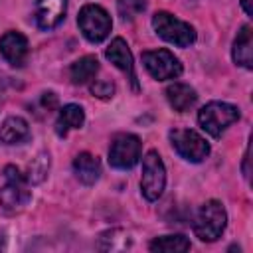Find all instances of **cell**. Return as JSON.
Segmentation results:
<instances>
[{
  "instance_id": "obj_21",
  "label": "cell",
  "mask_w": 253,
  "mask_h": 253,
  "mask_svg": "<svg viewBox=\"0 0 253 253\" xmlns=\"http://www.w3.org/2000/svg\"><path fill=\"white\" fill-rule=\"evenodd\" d=\"M146 0H117V10L123 20H134L140 12H144Z\"/></svg>"
},
{
  "instance_id": "obj_6",
  "label": "cell",
  "mask_w": 253,
  "mask_h": 253,
  "mask_svg": "<svg viewBox=\"0 0 253 253\" xmlns=\"http://www.w3.org/2000/svg\"><path fill=\"white\" fill-rule=\"evenodd\" d=\"M172 148L188 162H202L210 156V142L192 128H172L170 130Z\"/></svg>"
},
{
  "instance_id": "obj_5",
  "label": "cell",
  "mask_w": 253,
  "mask_h": 253,
  "mask_svg": "<svg viewBox=\"0 0 253 253\" xmlns=\"http://www.w3.org/2000/svg\"><path fill=\"white\" fill-rule=\"evenodd\" d=\"M166 186V168L156 150H148L142 158V178L140 192L148 202H156Z\"/></svg>"
},
{
  "instance_id": "obj_20",
  "label": "cell",
  "mask_w": 253,
  "mask_h": 253,
  "mask_svg": "<svg viewBox=\"0 0 253 253\" xmlns=\"http://www.w3.org/2000/svg\"><path fill=\"white\" fill-rule=\"evenodd\" d=\"M47 168H49V156H47L45 152H42L40 156H36V158L32 160L26 180H28V182H34V184L42 182V180H43V176L47 174Z\"/></svg>"
},
{
  "instance_id": "obj_23",
  "label": "cell",
  "mask_w": 253,
  "mask_h": 253,
  "mask_svg": "<svg viewBox=\"0 0 253 253\" xmlns=\"http://www.w3.org/2000/svg\"><path fill=\"white\" fill-rule=\"evenodd\" d=\"M241 8L245 10L247 16H253V6H251V0H241Z\"/></svg>"
},
{
  "instance_id": "obj_14",
  "label": "cell",
  "mask_w": 253,
  "mask_h": 253,
  "mask_svg": "<svg viewBox=\"0 0 253 253\" xmlns=\"http://www.w3.org/2000/svg\"><path fill=\"white\" fill-rule=\"evenodd\" d=\"M73 172H75V176H77V180L81 184L91 186L101 176V162L91 152H81L73 160Z\"/></svg>"
},
{
  "instance_id": "obj_22",
  "label": "cell",
  "mask_w": 253,
  "mask_h": 253,
  "mask_svg": "<svg viewBox=\"0 0 253 253\" xmlns=\"http://www.w3.org/2000/svg\"><path fill=\"white\" fill-rule=\"evenodd\" d=\"M91 93L99 99H111L115 95V85L111 81H95L91 85Z\"/></svg>"
},
{
  "instance_id": "obj_10",
  "label": "cell",
  "mask_w": 253,
  "mask_h": 253,
  "mask_svg": "<svg viewBox=\"0 0 253 253\" xmlns=\"http://www.w3.org/2000/svg\"><path fill=\"white\" fill-rule=\"evenodd\" d=\"M30 45L24 34L20 32H6L0 38V53L12 67H22L26 63Z\"/></svg>"
},
{
  "instance_id": "obj_4",
  "label": "cell",
  "mask_w": 253,
  "mask_h": 253,
  "mask_svg": "<svg viewBox=\"0 0 253 253\" xmlns=\"http://www.w3.org/2000/svg\"><path fill=\"white\" fill-rule=\"evenodd\" d=\"M77 24L83 38L91 43H101L111 34V28H113V20L109 12L99 4H85L79 10Z\"/></svg>"
},
{
  "instance_id": "obj_2",
  "label": "cell",
  "mask_w": 253,
  "mask_h": 253,
  "mask_svg": "<svg viewBox=\"0 0 253 253\" xmlns=\"http://www.w3.org/2000/svg\"><path fill=\"white\" fill-rule=\"evenodd\" d=\"M152 28L158 38L178 47H188L196 42V30L188 22L172 16L170 12H156L152 16Z\"/></svg>"
},
{
  "instance_id": "obj_15",
  "label": "cell",
  "mask_w": 253,
  "mask_h": 253,
  "mask_svg": "<svg viewBox=\"0 0 253 253\" xmlns=\"http://www.w3.org/2000/svg\"><path fill=\"white\" fill-rule=\"evenodd\" d=\"M166 99L174 111L184 113L196 105L198 95H196V89L190 87L188 83H172L166 87Z\"/></svg>"
},
{
  "instance_id": "obj_18",
  "label": "cell",
  "mask_w": 253,
  "mask_h": 253,
  "mask_svg": "<svg viewBox=\"0 0 253 253\" xmlns=\"http://www.w3.org/2000/svg\"><path fill=\"white\" fill-rule=\"evenodd\" d=\"M97 71H99V59L95 55H85L71 63L69 77H71V83L83 85V83H89L97 75Z\"/></svg>"
},
{
  "instance_id": "obj_24",
  "label": "cell",
  "mask_w": 253,
  "mask_h": 253,
  "mask_svg": "<svg viewBox=\"0 0 253 253\" xmlns=\"http://www.w3.org/2000/svg\"><path fill=\"white\" fill-rule=\"evenodd\" d=\"M247 164H249V146H247V150H245V160H243V174H245V178H249V170H247Z\"/></svg>"
},
{
  "instance_id": "obj_1",
  "label": "cell",
  "mask_w": 253,
  "mask_h": 253,
  "mask_svg": "<svg viewBox=\"0 0 253 253\" xmlns=\"http://www.w3.org/2000/svg\"><path fill=\"white\" fill-rule=\"evenodd\" d=\"M225 225H227V211L223 204L217 200H208L194 217V233L200 241L206 243L219 239Z\"/></svg>"
},
{
  "instance_id": "obj_13",
  "label": "cell",
  "mask_w": 253,
  "mask_h": 253,
  "mask_svg": "<svg viewBox=\"0 0 253 253\" xmlns=\"http://www.w3.org/2000/svg\"><path fill=\"white\" fill-rule=\"evenodd\" d=\"M231 57L237 65L251 69L253 67V32L251 26H241V30L237 32L235 40H233V47H231Z\"/></svg>"
},
{
  "instance_id": "obj_3",
  "label": "cell",
  "mask_w": 253,
  "mask_h": 253,
  "mask_svg": "<svg viewBox=\"0 0 253 253\" xmlns=\"http://www.w3.org/2000/svg\"><path fill=\"white\" fill-rule=\"evenodd\" d=\"M239 119V109L231 103L225 101H211L208 105H204L198 111V123L200 126L211 134V136H219L229 125H233Z\"/></svg>"
},
{
  "instance_id": "obj_17",
  "label": "cell",
  "mask_w": 253,
  "mask_h": 253,
  "mask_svg": "<svg viewBox=\"0 0 253 253\" xmlns=\"http://www.w3.org/2000/svg\"><path fill=\"white\" fill-rule=\"evenodd\" d=\"M83 123H85V111L79 105H75V103L63 105L59 111V117L55 121V132L59 136H65L69 130L81 128Z\"/></svg>"
},
{
  "instance_id": "obj_19",
  "label": "cell",
  "mask_w": 253,
  "mask_h": 253,
  "mask_svg": "<svg viewBox=\"0 0 253 253\" xmlns=\"http://www.w3.org/2000/svg\"><path fill=\"white\" fill-rule=\"evenodd\" d=\"M190 239L182 233H174V235H162V237H154L148 243L150 251H164V253H180V251H188Z\"/></svg>"
},
{
  "instance_id": "obj_12",
  "label": "cell",
  "mask_w": 253,
  "mask_h": 253,
  "mask_svg": "<svg viewBox=\"0 0 253 253\" xmlns=\"http://www.w3.org/2000/svg\"><path fill=\"white\" fill-rule=\"evenodd\" d=\"M105 57L115 65L119 67L123 73H126L130 77V83L134 89H138V83H136V75H134V63H132V53L126 45V42L123 38H115L109 47L105 49Z\"/></svg>"
},
{
  "instance_id": "obj_16",
  "label": "cell",
  "mask_w": 253,
  "mask_h": 253,
  "mask_svg": "<svg viewBox=\"0 0 253 253\" xmlns=\"http://www.w3.org/2000/svg\"><path fill=\"white\" fill-rule=\"evenodd\" d=\"M30 138V125L22 117H8L0 125V140L4 144H22Z\"/></svg>"
},
{
  "instance_id": "obj_8",
  "label": "cell",
  "mask_w": 253,
  "mask_h": 253,
  "mask_svg": "<svg viewBox=\"0 0 253 253\" xmlns=\"http://www.w3.org/2000/svg\"><path fill=\"white\" fill-rule=\"evenodd\" d=\"M4 176H6V184L0 188V204L4 210H20L32 198L26 184V176L16 166H6Z\"/></svg>"
},
{
  "instance_id": "obj_11",
  "label": "cell",
  "mask_w": 253,
  "mask_h": 253,
  "mask_svg": "<svg viewBox=\"0 0 253 253\" xmlns=\"http://www.w3.org/2000/svg\"><path fill=\"white\" fill-rule=\"evenodd\" d=\"M67 12V0H38L36 2V22L42 30L57 28Z\"/></svg>"
},
{
  "instance_id": "obj_7",
  "label": "cell",
  "mask_w": 253,
  "mask_h": 253,
  "mask_svg": "<svg viewBox=\"0 0 253 253\" xmlns=\"http://www.w3.org/2000/svg\"><path fill=\"white\" fill-rule=\"evenodd\" d=\"M140 138L130 132L117 134L109 146V164L119 170H128L140 160Z\"/></svg>"
},
{
  "instance_id": "obj_9",
  "label": "cell",
  "mask_w": 253,
  "mask_h": 253,
  "mask_svg": "<svg viewBox=\"0 0 253 253\" xmlns=\"http://www.w3.org/2000/svg\"><path fill=\"white\" fill-rule=\"evenodd\" d=\"M142 63L146 71L156 81L176 79L182 75V63L170 49H150L142 53Z\"/></svg>"
}]
</instances>
